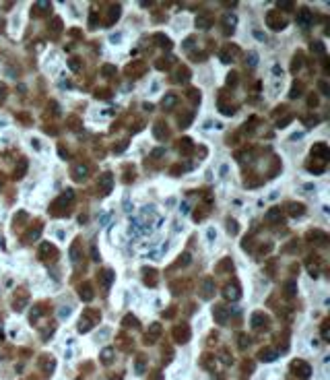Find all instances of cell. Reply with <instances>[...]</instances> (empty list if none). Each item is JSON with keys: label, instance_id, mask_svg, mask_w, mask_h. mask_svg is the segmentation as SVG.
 <instances>
[{"label": "cell", "instance_id": "1", "mask_svg": "<svg viewBox=\"0 0 330 380\" xmlns=\"http://www.w3.org/2000/svg\"><path fill=\"white\" fill-rule=\"evenodd\" d=\"M266 21H268V25H270V29H274V31H279V29L285 27V19L281 17L277 11L268 12V15H266Z\"/></svg>", "mask_w": 330, "mask_h": 380}, {"label": "cell", "instance_id": "2", "mask_svg": "<svg viewBox=\"0 0 330 380\" xmlns=\"http://www.w3.org/2000/svg\"><path fill=\"white\" fill-rule=\"evenodd\" d=\"M173 337H176L177 343H186V341L190 339V328L188 324H180V327L173 328Z\"/></svg>", "mask_w": 330, "mask_h": 380}, {"label": "cell", "instance_id": "3", "mask_svg": "<svg viewBox=\"0 0 330 380\" xmlns=\"http://www.w3.org/2000/svg\"><path fill=\"white\" fill-rule=\"evenodd\" d=\"M112 186H114V176L109 172H105L99 178V188H101V192L103 194H109V190H112Z\"/></svg>", "mask_w": 330, "mask_h": 380}, {"label": "cell", "instance_id": "4", "mask_svg": "<svg viewBox=\"0 0 330 380\" xmlns=\"http://www.w3.org/2000/svg\"><path fill=\"white\" fill-rule=\"evenodd\" d=\"M213 314H215V318H217V322H219V324H225V322H227L229 312H227V308H225V306H215Z\"/></svg>", "mask_w": 330, "mask_h": 380}, {"label": "cell", "instance_id": "5", "mask_svg": "<svg viewBox=\"0 0 330 380\" xmlns=\"http://www.w3.org/2000/svg\"><path fill=\"white\" fill-rule=\"evenodd\" d=\"M309 23H312V12H309V8H301V11H299V15H297V25L307 27Z\"/></svg>", "mask_w": 330, "mask_h": 380}, {"label": "cell", "instance_id": "6", "mask_svg": "<svg viewBox=\"0 0 330 380\" xmlns=\"http://www.w3.org/2000/svg\"><path fill=\"white\" fill-rule=\"evenodd\" d=\"M293 368L297 370V374L301 376V378H307V376L312 374V368H309L305 362H301V359H299V362H293Z\"/></svg>", "mask_w": 330, "mask_h": 380}, {"label": "cell", "instance_id": "7", "mask_svg": "<svg viewBox=\"0 0 330 380\" xmlns=\"http://www.w3.org/2000/svg\"><path fill=\"white\" fill-rule=\"evenodd\" d=\"M266 322H268V318L264 316L262 312H254V314H252V327H254V328L266 327Z\"/></svg>", "mask_w": 330, "mask_h": 380}, {"label": "cell", "instance_id": "8", "mask_svg": "<svg viewBox=\"0 0 330 380\" xmlns=\"http://www.w3.org/2000/svg\"><path fill=\"white\" fill-rule=\"evenodd\" d=\"M223 23H225V33H229V31H233V29H235L237 17H235V15H227V17L223 19Z\"/></svg>", "mask_w": 330, "mask_h": 380}, {"label": "cell", "instance_id": "9", "mask_svg": "<svg viewBox=\"0 0 330 380\" xmlns=\"http://www.w3.org/2000/svg\"><path fill=\"white\" fill-rule=\"evenodd\" d=\"M211 17H209V15H198V17H196V27H200V29H209L211 27Z\"/></svg>", "mask_w": 330, "mask_h": 380}, {"label": "cell", "instance_id": "10", "mask_svg": "<svg viewBox=\"0 0 330 380\" xmlns=\"http://www.w3.org/2000/svg\"><path fill=\"white\" fill-rule=\"evenodd\" d=\"M225 298H227V299H237L239 298L237 285H227V287H225Z\"/></svg>", "mask_w": 330, "mask_h": 380}, {"label": "cell", "instance_id": "11", "mask_svg": "<svg viewBox=\"0 0 330 380\" xmlns=\"http://www.w3.org/2000/svg\"><path fill=\"white\" fill-rule=\"evenodd\" d=\"M79 295L83 299H85V302H89V299L93 298V291H91V285H89V283H85V285H80V291H79Z\"/></svg>", "mask_w": 330, "mask_h": 380}, {"label": "cell", "instance_id": "12", "mask_svg": "<svg viewBox=\"0 0 330 380\" xmlns=\"http://www.w3.org/2000/svg\"><path fill=\"white\" fill-rule=\"evenodd\" d=\"M260 359L262 362H274V359H277V351H273V349H262Z\"/></svg>", "mask_w": 330, "mask_h": 380}, {"label": "cell", "instance_id": "13", "mask_svg": "<svg viewBox=\"0 0 330 380\" xmlns=\"http://www.w3.org/2000/svg\"><path fill=\"white\" fill-rule=\"evenodd\" d=\"M213 279H204V283H202V287H204V291H202V298H211L213 295Z\"/></svg>", "mask_w": 330, "mask_h": 380}, {"label": "cell", "instance_id": "14", "mask_svg": "<svg viewBox=\"0 0 330 380\" xmlns=\"http://www.w3.org/2000/svg\"><path fill=\"white\" fill-rule=\"evenodd\" d=\"M153 132H155V137H157V138H165V137H167V128H165L161 122H157L155 128H153Z\"/></svg>", "mask_w": 330, "mask_h": 380}, {"label": "cell", "instance_id": "15", "mask_svg": "<svg viewBox=\"0 0 330 380\" xmlns=\"http://www.w3.org/2000/svg\"><path fill=\"white\" fill-rule=\"evenodd\" d=\"M87 172H89V167L80 163V165H76V167H74V178H76V180H83V178L87 176Z\"/></svg>", "mask_w": 330, "mask_h": 380}, {"label": "cell", "instance_id": "16", "mask_svg": "<svg viewBox=\"0 0 330 380\" xmlns=\"http://www.w3.org/2000/svg\"><path fill=\"white\" fill-rule=\"evenodd\" d=\"M112 281H114V271H103L101 273V283L105 285V287H109Z\"/></svg>", "mask_w": 330, "mask_h": 380}, {"label": "cell", "instance_id": "17", "mask_svg": "<svg viewBox=\"0 0 330 380\" xmlns=\"http://www.w3.org/2000/svg\"><path fill=\"white\" fill-rule=\"evenodd\" d=\"M120 4H116V6H112V11H109V19H108V23L112 25L114 21H118V17H120Z\"/></svg>", "mask_w": 330, "mask_h": 380}, {"label": "cell", "instance_id": "18", "mask_svg": "<svg viewBox=\"0 0 330 380\" xmlns=\"http://www.w3.org/2000/svg\"><path fill=\"white\" fill-rule=\"evenodd\" d=\"M25 172H27V161H25V159H21V161H19V167L15 169V176H17V178H23Z\"/></svg>", "mask_w": 330, "mask_h": 380}, {"label": "cell", "instance_id": "19", "mask_svg": "<svg viewBox=\"0 0 330 380\" xmlns=\"http://www.w3.org/2000/svg\"><path fill=\"white\" fill-rule=\"evenodd\" d=\"M161 104H163V108H173V105L177 104V97L176 95H165Z\"/></svg>", "mask_w": 330, "mask_h": 380}, {"label": "cell", "instance_id": "20", "mask_svg": "<svg viewBox=\"0 0 330 380\" xmlns=\"http://www.w3.org/2000/svg\"><path fill=\"white\" fill-rule=\"evenodd\" d=\"M289 207H291L289 213L293 215V217H295V215H303V205H299V202H297V205H295V202H291Z\"/></svg>", "mask_w": 330, "mask_h": 380}, {"label": "cell", "instance_id": "21", "mask_svg": "<svg viewBox=\"0 0 330 380\" xmlns=\"http://www.w3.org/2000/svg\"><path fill=\"white\" fill-rule=\"evenodd\" d=\"M281 217V207H274V209H270L266 213V219L268 221H274V219H279Z\"/></svg>", "mask_w": 330, "mask_h": 380}, {"label": "cell", "instance_id": "22", "mask_svg": "<svg viewBox=\"0 0 330 380\" xmlns=\"http://www.w3.org/2000/svg\"><path fill=\"white\" fill-rule=\"evenodd\" d=\"M39 234H41V225L37 223L35 231H29V234H27V240H29V242H33V240H37V238H39Z\"/></svg>", "mask_w": 330, "mask_h": 380}, {"label": "cell", "instance_id": "23", "mask_svg": "<svg viewBox=\"0 0 330 380\" xmlns=\"http://www.w3.org/2000/svg\"><path fill=\"white\" fill-rule=\"evenodd\" d=\"M285 295H295V281H289L287 285H285Z\"/></svg>", "mask_w": 330, "mask_h": 380}, {"label": "cell", "instance_id": "24", "mask_svg": "<svg viewBox=\"0 0 330 380\" xmlns=\"http://www.w3.org/2000/svg\"><path fill=\"white\" fill-rule=\"evenodd\" d=\"M112 355H114V351H112V349H103V353H101L103 364H109V362H112Z\"/></svg>", "mask_w": 330, "mask_h": 380}, {"label": "cell", "instance_id": "25", "mask_svg": "<svg viewBox=\"0 0 330 380\" xmlns=\"http://www.w3.org/2000/svg\"><path fill=\"white\" fill-rule=\"evenodd\" d=\"M184 143L180 145V151H184V153H186V151H190L192 149V143H190V138H182Z\"/></svg>", "mask_w": 330, "mask_h": 380}, {"label": "cell", "instance_id": "26", "mask_svg": "<svg viewBox=\"0 0 330 380\" xmlns=\"http://www.w3.org/2000/svg\"><path fill=\"white\" fill-rule=\"evenodd\" d=\"M299 66H301V54H297V56H295V60H293V64H291V70L295 72Z\"/></svg>", "mask_w": 330, "mask_h": 380}, {"label": "cell", "instance_id": "27", "mask_svg": "<svg viewBox=\"0 0 330 380\" xmlns=\"http://www.w3.org/2000/svg\"><path fill=\"white\" fill-rule=\"evenodd\" d=\"M312 52L324 54V44H320V41H316V44H312Z\"/></svg>", "mask_w": 330, "mask_h": 380}, {"label": "cell", "instance_id": "28", "mask_svg": "<svg viewBox=\"0 0 330 380\" xmlns=\"http://www.w3.org/2000/svg\"><path fill=\"white\" fill-rule=\"evenodd\" d=\"M101 72H103L105 76H112V75L116 72V68H114V66H109V64H105V66L101 68Z\"/></svg>", "mask_w": 330, "mask_h": 380}, {"label": "cell", "instance_id": "29", "mask_svg": "<svg viewBox=\"0 0 330 380\" xmlns=\"http://www.w3.org/2000/svg\"><path fill=\"white\" fill-rule=\"evenodd\" d=\"M89 328H91V322H89V320H80V324H79V331H80V333H87Z\"/></svg>", "mask_w": 330, "mask_h": 380}, {"label": "cell", "instance_id": "30", "mask_svg": "<svg viewBox=\"0 0 330 380\" xmlns=\"http://www.w3.org/2000/svg\"><path fill=\"white\" fill-rule=\"evenodd\" d=\"M291 97H297V95H301V85H299V83H295V85H293V91L289 93Z\"/></svg>", "mask_w": 330, "mask_h": 380}, {"label": "cell", "instance_id": "31", "mask_svg": "<svg viewBox=\"0 0 330 380\" xmlns=\"http://www.w3.org/2000/svg\"><path fill=\"white\" fill-rule=\"evenodd\" d=\"M155 39H159V44L161 46H165V48H169V39H167V37H165V35H155Z\"/></svg>", "mask_w": 330, "mask_h": 380}, {"label": "cell", "instance_id": "32", "mask_svg": "<svg viewBox=\"0 0 330 380\" xmlns=\"http://www.w3.org/2000/svg\"><path fill=\"white\" fill-rule=\"evenodd\" d=\"M124 324H126V327H130V324H132V327H136V318H134V316H126L124 318Z\"/></svg>", "mask_w": 330, "mask_h": 380}, {"label": "cell", "instance_id": "33", "mask_svg": "<svg viewBox=\"0 0 330 380\" xmlns=\"http://www.w3.org/2000/svg\"><path fill=\"white\" fill-rule=\"evenodd\" d=\"M318 87H320V91L324 93V95H328V93H330V91H328V85H326V81H320V83H318Z\"/></svg>", "mask_w": 330, "mask_h": 380}, {"label": "cell", "instance_id": "34", "mask_svg": "<svg viewBox=\"0 0 330 380\" xmlns=\"http://www.w3.org/2000/svg\"><path fill=\"white\" fill-rule=\"evenodd\" d=\"M60 25H62V21H60V19H54V25H52V31H54V33H58V31H60Z\"/></svg>", "mask_w": 330, "mask_h": 380}, {"label": "cell", "instance_id": "35", "mask_svg": "<svg viewBox=\"0 0 330 380\" xmlns=\"http://www.w3.org/2000/svg\"><path fill=\"white\" fill-rule=\"evenodd\" d=\"M227 229H229V234H237V225H235V221H229Z\"/></svg>", "mask_w": 330, "mask_h": 380}, {"label": "cell", "instance_id": "36", "mask_svg": "<svg viewBox=\"0 0 330 380\" xmlns=\"http://www.w3.org/2000/svg\"><path fill=\"white\" fill-rule=\"evenodd\" d=\"M279 8H285V11H291V8H293V2H279Z\"/></svg>", "mask_w": 330, "mask_h": 380}, {"label": "cell", "instance_id": "37", "mask_svg": "<svg viewBox=\"0 0 330 380\" xmlns=\"http://www.w3.org/2000/svg\"><path fill=\"white\" fill-rule=\"evenodd\" d=\"M322 337H324V341H328V322L322 324Z\"/></svg>", "mask_w": 330, "mask_h": 380}, {"label": "cell", "instance_id": "38", "mask_svg": "<svg viewBox=\"0 0 330 380\" xmlns=\"http://www.w3.org/2000/svg\"><path fill=\"white\" fill-rule=\"evenodd\" d=\"M227 83H229V85H235V83H237V76H235V72H231V75L227 76Z\"/></svg>", "mask_w": 330, "mask_h": 380}, {"label": "cell", "instance_id": "39", "mask_svg": "<svg viewBox=\"0 0 330 380\" xmlns=\"http://www.w3.org/2000/svg\"><path fill=\"white\" fill-rule=\"evenodd\" d=\"M245 345H248V341H245V335H241V337H239V347L244 349Z\"/></svg>", "mask_w": 330, "mask_h": 380}, {"label": "cell", "instance_id": "40", "mask_svg": "<svg viewBox=\"0 0 330 380\" xmlns=\"http://www.w3.org/2000/svg\"><path fill=\"white\" fill-rule=\"evenodd\" d=\"M79 66H80V64L76 62V60H70V68H72V70H79Z\"/></svg>", "mask_w": 330, "mask_h": 380}, {"label": "cell", "instance_id": "41", "mask_svg": "<svg viewBox=\"0 0 330 380\" xmlns=\"http://www.w3.org/2000/svg\"><path fill=\"white\" fill-rule=\"evenodd\" d=\"M159 155H163V149H155V151H153V157H155V159H157V157H159Z\"/></svg>", "mask_w": 330, "mask_h": 380}, {"label": "cell", "instance_id": "42", "mask_svg": "<svg viewBox=\"0 0 330 380\" xmlns=\"http://www.w3.org/2000/svg\"><path fill=\"white\" fill-rule=\"evenodd\" d=\"M318 104V97H316V95H312V97H309V105H316Z\"/></svg>", "mask_w": 330, "mask_h": 380}, {"label": "cell", "instance_id": "43", "mask_svg": "<svg viewBox=\"0 0 330 380\" xmlns=\"http://www.w3.org/2000/svg\"><path fill=\"white\" fill-rule=\"evenodd\" d=\"M250 64H252V66L256 64V54H250Z\"/></svg>", "mask_w": 330, "mask_h": 380}, {"label": "cell", "instance_id": "44", "mask_svg": "<svg viewBox=\"0 0 330 380\" xmlns=\"http://www.w3.org/2000/svg\"><path fill=\"white\" fill-rule=\"evenodd\" d=\"M4 97V85H0V99Z\"/></svg>", "mask_w": 330, "mask_h": 380}, {"label": "cell", "instance_id": "45", "mask_svg": "<svg viewBox=\"0 0 330 380\" xmlns=\"http://www.w3.org/2000/svg\"><path fill=\"white\" fill-rule=\"evenodd\" d=\"M0 186H2V182H0Z\"/></svg>", "mask_w": 330, "mask_h": 380}]
</instances>
